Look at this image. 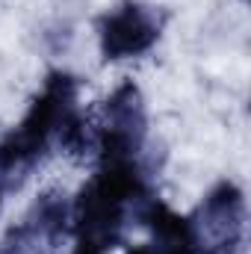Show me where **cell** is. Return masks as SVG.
I'll list each match as a JSON object with an SVG mask.
<instances>
[{
	"mask_svg": "<svg viewBox=\"0 0 251 254\" xmlns=\"http://www.w3.org/2000/svg\"><path fill=\"white\" fill-rule=\"evenodd\" d=\"M77 89L74 74L51 71L24 119L0 139V204L30 178L54 145L68 154H80L95 145V133L77 110Z\"/></svg>",
	"mask_w": 251,
	"mask_h": 254,
	"instance_id": "6da1fadb",
	"label": "cell"
},
{
	"mask_svg": "<svg viewBox=\"0 0 251 254\" xmlns=\"http://www.w3.org/2000/svg\"><path fill=\"white\" fill-rule=\"evenodd\" d=\"M98 172L71 204L74 254H110L125 237L130 222H139L142 207L154 198L142 154L98 151Z\"/></svg>",
	"mask_w": 251,
	"mask_h": 254,
	"instance_id": "7a4b0ae2",
	"label": "cell"
},
{
	"mask_svg": "<svg viewBox=\"0 0 251 254\" xmlns=\"http://www.w3.org/2000/svg\"><path fill=\"white\" fill-rule=\"evenodd\" d=\"M163 21L154 6L139 0H122L98 18V42L104 63H119L148 54L160 39Z\"/></svg>",
	"mask_w": 251,
	"mask_h": 254,
	"instance_id": "3957f363",
	"label": "cell"
},
{
	"mask_svg": "<svg viewBox=\"0 0 251 254\" xmlns=\"http://www.w3.org/2000/svg\"><path fill=\"white\" fill-rule=\"evenodd\" d=\"M198 254H237L243 243V225H246V198L243 190L231 181H222L219 187L207 192L195 216H189Z\"/></svg>",
	"mask_w": 251,
	"mask_h": 254,
	"instance_id": "277c9868",
	"label": "cell"
},
{
	"mask_svg": "<svg viewBox=\"0 0 251 254\" xmlns=\"http://www.w3.org/2000/svg\"><path fill=\"white\" fill-rule=\"evenodd\" d=\"M148 133V116L142 92L133 83H122L104 101V122L95 130L98 151H119V154H142Z\"/></svg>",
	"mask_w": 251,
	"mask_h": 254,
	"instance_id": "5b68a950",
	"label": "cell"
},
{
	"mask_svg": "<svg viewBox=\"0 0 251 254\" xmlns=\"http://www.w3.org/2000/svg\"><path fill=\"white\" fill-rule=\"evenodd\" d=\"M71 231V204L63 192H45L30 216L9 231L0 254H39V249H54Z\"/></svg>",
	"mask_w": 251,
	"mask_h": 254,
	"instance_id": "8992f818",
	"label": "cell"
},
{
	"mask_svg": "<svg viewBox=\"0 0 251 254\" xmlns=\"http://www.w3.org/2000/svg\"><path fill=\"white\" fill-rule=\"evenodd\" d=\"M139 222L148 225L151 240L142 246H130L127 254H198V240L189 216H178L157 198L142 207Z\"/></svg>",
	"mask_w": 251,
	"mask_h": 254,
	"instance_id": "52a82bcc",
	"label": "cell"
}]
</instances>
